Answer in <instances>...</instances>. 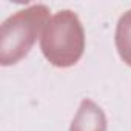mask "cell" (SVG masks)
<instances>
[{
    "label": "cell",
    "instance_id": "1",
    "mask_svg": "<svg viewBox=\"0 0 131 131\" xmlns=\"http://www.w3.org/2000/svg\"><path fill=\"white\" fill-rule=\"evenodd\" d=\"M40 46L49 63L59 68H68L79 62L85 49V32L79 17L65 9L49 19Z\"/></svg>",
    "mask_w": 131,
    "mask_h": 131
},
{
    "label": "cell",
    "instance_id": "2",
    "mask_svg": "<svg viewBox=\"0 0 131 131\" xmlns=\"http://www.w3.org/2000/svg\"><path fill=\"white\" fill-rule=\"evenodd\" d=\"M49 22V9L45 5H32L6 19L0 31V62L14 65L22 60L39 34L43 32Z\"/></svg>",
    "mask_w": 131,
    "mask_h": 131
},
{
    "label": "cell",
    "instance_id": "3",
    "mask_svg": "<svg viewBox=\"0 0 131 131\" xmlns=\"http://www.w3.org/2000/svg\"><path fill=\"white\" fill-rule=\"evenodd\" d=\"M70 131H106V117L102 108L85 99L73 119Z\"/></svg>",
    "mask_w": 131,
    "mask_h": 131
},
{
    "label": "cell",
    "instance_id": "4",
    "mask_svg": "<svg viewBox=\"0 0 131 131\" xmlns=\"http://www.w3.org/2000/svg\"><path fill=\"white\" fill-rule=\"evenodd\" d=\"M116 48L122 60L131 67V9L119 19L116 28Z\"/></svg>",
    "mask_w": 131,
    "mask_h": 131
}]
</instances>
